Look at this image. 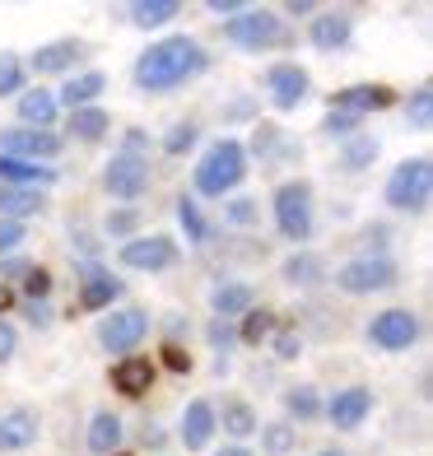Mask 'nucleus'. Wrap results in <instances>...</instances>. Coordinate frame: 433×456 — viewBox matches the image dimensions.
Masks as SVG:
<instances>
[{
	"label": "nucleus",
	"instance_id": "obj_36",
	"mask_svg": "<svg viewBox=\"0 0 433 456\" xmlns=\"http://www.w3.org/2000/svg\"><path fill=\"white\" fill-rule=\"evenodd\" d=\"M405 131H415V135L433 131V85H420L405 98Z\"/></svg>",
	"mask_w": 433,
	"mask_h": 456
},
{
	"label": "nucleus",
	"instance_id": "obj_22",
	"mask_svg": "<svg viewBox=\"0 0 433 456\" xmlns=\"http://www.w3.org/2000/svg\"><path fill=\"white\" fill-rule=\"evenodd\" d=\"M102 94H108V75H102V70H79V75H66V85L56 89V108L61 112L98 108Z\"/></svg>",
	"mask_w": 433,
	"mask_h": 456
},
{
	"label": "nucleus",
	"instance_id": "obj_54",
	"mask_svg": "<svg viewBox=\"0 0 433 456\" xmlns=\"http://www.w3.org/2000/svg\"><path fill=\"white\" fill-rule=\"evenodd\" d=\"M322 5H313V0H289V5L280 10V19H313Z\"/></svg>",
	"mask_w": 433,
	"mask_h": 456
},
{
	"label": "nucleus",
	"instance_id": "obj_7",
	"mask_svg": "<svg viewBox=\"0 0 433 456\" xmlns=\"http://www.w3.org/2000/svg\"><path fill=\"white\" fill-rule=\"evenodd\" d=\"M364 336L373 349H382V354H405V349L420 345L424 322H420V313H410V307H382V313L364 326Z\"/></svg>",
	"mask_w": 433,
	"mask_h": 456
},
{
	"label": "nucleus",
	"instance_id": "obj_57",
	"mask_svg": "<svg viewBox=\"0 0 433 456\" xmlns=\"http://www.w3.org/2000/svg\"><path fill=\"white\" fill-rule=\"evenodd\" d=\"M215 456H257V452L247 447V443H224V447H219Z\"/></svg>",
	"mask_w": 433,
	"mask_h": 456
},
{
	"label": "nucleus",
	"instance_id": "obj_28",
	"mask_svg": "<svg viewBox=\"0 0 433 456\" xmlns=\"http://www.w3.org/2000/svg\"><path fill=\"white\" fill-rule=\"evenodd\" d=\"M121 443H127V424H121V414L117 410H94L89 433H85V447L94 456H112V452H121Z\"/></svg>",
	"mask_w": 433,
	"mask_h": 456
},
{
	"label": "nucleus",
	"instance_id": "obj_2",
	"mask_svg": "<svg viewBox=\"0 0 433 456\" xmlns=\"http://www.w3.org/2000/svg\"><path fill=\"white\" fill-rule=\"evenodd\" d=\"M247 168H252V159H247L242 140L238 135H219L210 150L196 159V168H192L196 200H229L238 186L247 182Z\"/></svg>",
	"mask_w": 433,
	"mask_h": 456
},
{
	"label": "nucleus",
	"instance_id": "obj_29",
	"mask_svg": "<svg viewBox=\"0 0 433 456\" xmlns=\"http://www.w3.org/2000/svg\"><path fill=\"white\" fill-rule=\"evenodd\" d=\"M66 131L79 144H102L112 131V117H108V108H79V112H66Z\"/></svg>",
	"mask_w": 433,
	"mask_h": 456
},
{
	"label": "nucleus",
	"instance_id": "obj_23",
	"mask_svg": "<svg viewBox=\"0 0 433 456\" xmlns=\"http://www.w3.org/2000/svg\"><path fill=\"white\" fill-rule=\"evenodd\" d=\"M61 182V168L52 163H29V159H5L0 154V186H19V191H47Z\"/></svg>",
	"mask_w": 433,
	"mask_h": 456
},
{
	"label": "nucleus",
	"instance_id": "obj_30",
	"mask_svg": "<svg viewBox=\"0 0 433 456\" xmlns=\"http://www.w3.org/2000/svg\"><path fill=\"white\" fill-rule=\"evenodd\" d=\"M378 154H382V140H378V135H368V131L349 135V140H340V173H364V168H373Z\"/></svg>",
	"mask_w": 433,
	"mask_h": 456
},
{
	"label": "nucleus",
	"instance_id": "obj_10",
	"mask_svg": "<svg viewBox=\"0 0 433 456\" xmlns=\"http://www.w3.org/2000/svg\"><path fill=\"white\" fill-rule=\"evenodd\" d=\"M144 336H150V313H144V307H112V313L98 322V345L117 359L135 354L144 345Z\"/></svg>",
	"mask_w": 433,
	"mask_h": 456
},
{
	"label": "nucleus",
	"instance_id": "obj_58",
	"mask_svg": "<svg viewBox=\"0 0 433 456\" xmlns=\"http://www.w3.org/2000/svg\"><path fill=\"white\" fill-rule=\"evenodd\" d=\"M14 303H19V294H14V289H10V284H0V317H5V313H10V307H14Z\"/></svg>",
	"mask_w": 433,
	"mask_h": 456
},
{
	"label": "nucleus",
	"instance_id": "obj_38",
	"mask_svg": "<svg viewBox=\"0 0 433 456\" xmlns=\"http://www.w3.org/2000/svg\"><path fill=\"white\" fill-rule=\"evenodd\" d=\"M24 89H29V70L19 52H0V98H19Z\"/></svg>",
	"mask_w": 433,
	"mask_h": 456
},
{
	"label": "nucleus",
	"instance_id": "obj_5",
	"mask_svg": "<svg viewBox=\"0 0 433 456\" xmlns=\"http://www.w3.org/2000/svg\"><path fill=\"white\" fill-rule=\"evenodd\" d=\"M382 200H387L396 215H424V210H429V200H433V163H429L424 154L401 159L396 168L387 173Z\"/></svg>",
	"mask_w": 433,
	"mask_h": 456
},
{
	"label": "nucleus",
	"instance_id": "obj_20",
	"mask_svg": "<svg viewBox=\"0 0 433 456\" xmlns=\"http://www.w3.org/2000/svg\"><path fill=\"white\" fill-rule=\"evenodd\" d=\"M215 433H219L215 401H205V396L187 401V410H182V419H177V443L187 447V452H205V447L215 443Z\"/></svg>",
	"mask_w": 433,
	"mask_h": 456
},
{
	"label": "nucleus",
	"instance_id": "obj_39",
	"mask_svg": "<svg viewBox=\"0 0 433 456\" xmlns=\"http://www.w3.org/2000/svg\"><path fill=\"white\" fill-rule=\"evenodd\" d=\"M196 144H200V126L196 121H177V126H168V135L159 140V150L168 159H182V154H192Z\"/></svg>",
	"mask_w": 433,
	"mask_h": 456
},
{
	"label": "nucleus",
	"instance_id": "obj_40",
	"mask_svg": "<svg viewBox=\"0 0 433 456\" xmlns=\"http://www.w3.org/2000/svg\"><path fill=\"white\" fill-rule=\"evenodd\" d=\"M224 224H233V228L261 224V200L257 196H229L224 200Z\"/></svg>",
	"mask_w": 433,
	"mask_h": 456
},
{
	"label": "nucleus",
	"instance_id": "obj_49",
	"mask_svg": "<svg viewBox=\"0 0 433 456\" xmlns=\"http://www.w3.org/2000/svg\"><path fill=\"white\" fill-rule=\"evenodd\" d=\"M163 368L177 372V378H187V372L196 368V359H192V354H187V349H182L177 340H168V345H163Z\"/></svg>",
	"mask_w": 433,
	"mask_h": 456
},
{
	"label": "nucleus",
	"instance_id": "obj_8",
	"mask_svg": "<svg viewBox=\"0 0 433 456\" xmlns=\"http://www.w3.org/2000/svg\"><path fill=\"white\" fill-rule=\"evenodd\" d=\"M150 154H112L108 163H102V191H108L112 200L121 205H135L150 196Z\"/></svg>",
	"mask_w": 433,
	"mask_h": 456
},
{
	"label": "nucleus",
	"instance_id": "obj_9",
	"mask_svg": "<svg viewBox=\"0 0 433 456\" xmlns=\"http://www.w3.org/2000/svg\"><path fill=\"white\" fill-rule=\"evenodd\" d=\"M177 256L182 252L168 233H140V238L117 247V265L121 271H135V275H163L177 265Z\"/></svg>",
	"mask_w": 433,
	"mask_h": 456
},
{
	"label": "nucleus",
	"instance_id": "obj_35",
	"mask_svg": "<svg viewBox=\"0 0 433 456\" xmlns=\"http://www.w3.org/2000/svg\"><path fill=\"white\" fill-rule=\"evenodd\" d=\"M177 224H182V233H187V247H205V242H210V224H205L196 196H177Z\"/></svg>",
	"mask_w": 433,
	"mask_h": 456
},
{
	"label": "nucleus",
	"instance_id": "obj_59",
	"mask_svg": "<svg viewBox=\"0 0 433 456\" xmlns=\"http://www.w3.org/2000/svg\"><path fill=\"white\" fill-rule=\"evenodd\" d=\"M317 456H349V452H340V447H322Z\"/></svg>",
	"mask_w": 433,
	"mask_h": 456
},
{
	"label": "nucleus",
	"instance_id": "obj_51",
	"mask_svg": "<svg viewBox=\"0 0 433 456\" xmlns=\"http://www.w3.org/2000/svg\"><path fill=\"white\" fill-rule=\"evenodd\" d=\"M29 256L24 252H14V256H0V284H5V280H19V275H29Z\"/></svg>",
	"mask_w": 433,
	"mask_h": 456
},
{
	"label": "nucleus",
	"instance_id": "obj_19",
	"mask_svg": "<svg viewBox=\"0 0 433 456\" xmlns=\"http://www.w3.org/2000/svg\"><path fill=\"white\" fill-rule=\"evenodd\" d=\"M112 391L117 396H127V401H140V396H150L154 391V378H159V363L150 354H127V359H117L112 363Z\"/></svg>",
	"mask_w": 433,
	"mask_h": 456
},
{
	"label": "nucleus",
	"instance_id": "obj_47",
	"mask_svg": "<svg viewBox=\"0 0 433 456\" xmlns=\"http://www.w3.org/2000/svg\"><path fill=\"white\" fill-rule=\"evenodd\" d=\"M24 242H29V224L0 219V256H14V252H24Z\"/></svg>",
	"mask_w": 433,
	"mask_h": 456
},
{
	"label": "nucleus",
	"instance_id": "obj_55",
	"mask_svg": "<svg viewBox=\"0 0 433 456\" xmlns=\"http://www.w3.org/2000/svg\"><path fill=\"white\" fill-rule=\"evenodd\" d=\"M252 112H257V108H252V98L242 94V98H233L229 108H224V121H242V117H252Z\"/></svg>",
	"mask_w": 433,
	"mask_h": 456
},
{
	"label": "nucleus",
	"instance_id": "obj_42",
	"mask_svg": "<svg viewBox=\"0 0 433 456\" xmlns=\"http://www.w3.org/2000/svg\"><path fill=\"white\" fill-rule=\"evenodd\" d=\"M266 345H271V354H275L280 363H294V359L303 354V336H298V326H275Z\"/></svg>",
	"mask_w": 433,
	"mask_h": 456
},
{
	"label": "nucleus",
	"instance_id": "obj_34",
	"mask_svg": "<svg viewBox=\"0 0 433 456\" xmlns=\"http://www.w3.org/2000/svg\"><path fill=\"white\" fill-rule=\"evenodd\" d=\"M140 224H144L140 205H117V210H108V219H102V233L112 242H131V238H140Z\"/></svg>",
	"mask_w": 433,
	"mask_h": 456
},
{
	"label": "nucleus",
	"instance_id": "obj_53",
	"mask_svg": "<svg viewBox=\"0 0 433 456\" xmlns=\"http://www.w3.org/2000/svg\"><path fill=\"white\" fill-rule=\"evenodd\" d=\"M150 150V135H144L140 126H131L127 135H121V154H144Z\"/></svg>",
	"mask_w": 433,
	"mask_h": 456
},
{
	"label": "nucleus",
	"instance_id": "obj_24",
	"mask_svg": "<svg viewBox=\"0 0 433 456\" xmlns=\"http://www.w3.org/2000/svg\"><path fill=\"white\" fill-rule=\"evenodd\" d=\"M215 424H219V433H229V443H247V438L261 433V414H257L252 401L233 396V401L215 405Z\"/></svg>",
	"mask_w": 433,
	"mask_h": 456
},
{
	"label": "nucleus",
	"instance_id": "obj_50",
	"mask_svg": "<svg viewBox=\"0 0 433 456\" xmlns=\"http://www.w3.org/2000/svg\"><path fill=\"white\" fill-rule=\"evenodd\" d=\"M14 354H19V330L0 317V368L5 363H14Z\"/></svg>",
	"mask_w": 433,
	"mask_h": 456
},
{
	"label": "nucleus",
	"instance_id": "obj_45",
	"mask_svg": "<svg viewBox=\"0 0 433 456\" xmlns=\"http://www.w3.org/2000/svg\"><path fill=\"white\" fill-rule=\"evenodd\" d=\"M322 131L340 144V140H349V135H359V131H364V121H359V117H349V112H331V108H326Z\"/></svg>",
	"mask_w": 433,
	"mask_h": 456
},
{
	"label": "nucleus",
	"instance_id": "obj_37",
	"mask_svg": "<svg viewBox=\"0 0 433 456\" xmlns=\"http://www.w3.org/2000/svg\"><path fill=\"white\" fill-rule=\"evenodd\" d=\"M294 447H298V428L289 424V419L261 424V452H266V456H289Z\"/></svg>",
	"mask_w": 433,
	"mask_h": 456
},
{
	"label": "nucleus",
	"instance_id": "obj_11",
	"mask_svg": "<svg viewBox=\"0 0 433 456\" xmlns=\"http://www.w3.org/2000/svg\"><path fill=\"white\" fill-rule=\"evenodd\" d=\"M378 410V396H373V387H364V382H349V387H336L331 396L322 401V419L340 428V433H355L368 424V414Z\"/></svg>",
	"mask_w": 433,
	"mask_h": 456
},
{
	"label": "nucleus",
	"instance_id": "obj_43",
	"mask_svg": "<svg viewBox=\"0 0 433 456\" xmlns=\"http://www.w3.org/2000/svg\"><path fill=\"white\" fill-rule=\"evenodd\" d=\"M205 340H210V349L219 359H229V349H238V326L224 322V317H210V326H205Z\"/></svg>",
	"mask_w": 433,
	"mask_h": 456
},
{
	"label": "nucleus",
	"instance_id": "obj_41",
	"mask_svg": "<svg viewBox=\"0 0 433 456\" xmlns=\"http://www.w3.org/2000/svg\"><path fill=\"white\" fill-rule=\"evenodd\" d=\"M280 144H284V131L275 126V121H257V126H252V144H242V150H247V159H252V154L271 159Z\"/></svg>",
	"mask_w": 433,
	"mask_h": 456
},
{
	"label": "nucleus",
	"instance_id": "obj_44",
	"mask_svg": "<svg viewBox=\"0 0 433 456\" xmlns=\"http://www.w3.org/2000/svg\"><path fill=\"white\" fill-rule=\"evenodd\" d=\"M19 313L29 317L33 330H52V326H56V307H52V298H19Z\"/></svg>",
	"mask_w": 433,
	"mask_h": 456
},
{
	"label": "nucleus",
	"instance_id": "obj_26",
	"mask_svg": "<svg viewBox=\"0 0 433 456\" xmlns=\"http://www.w3.org/2000/svg\"><path fill=\"white\" fill-rule=\"evenodd\" d=\"M257 307V289L247 280H219L210 289V313L224 317V322H238L242 313H252Z\"/></svg>",
	"mask_w": 433,
	"mask_h": 456
},
{
	"label": "nucleus",
	"instance_id": "obj_31",
	"mask_svg": "<svg viewBox=\"0 0 433 456\" xmlns=\"http://www.w3.org/2000/svg\"><path fill=\"white\" fill-rule=\"evenodd\" d=\"M127 19L135 28H144V33H150V28H168L173 19H182V5H177V0H135V5L127 10Z\"/></svg>",
	"mask_w": 433,
	"mask_h": 456
},
{
	"label": "nucleus",
	"instance_id": "obj_32",
	"mask_svg": "<svg viewBox=\"0 0 433 456\" xmlns=\"http://www.w3.org/2000/svg\"><path fill=\"white\" fill-rule=\"evenodd\" d=\"M47 205V191H19V186H0V219L24 224Z\"/></svg>",
	"mask_w": 433,
	"mask_h": 456
},
{
	"label": "nucleus",
	"instance_id": "obj_27",
	"mask_svg": "<svg viewBox=\"0 0 433 456\" xmlns=\"http://www.w3.org/2000/svg\"><path fill=\"white\" fill-rule=\"evenodd\" d=\"M280 405H284V419L289 424H317L322 419V391L313 382H289L280 391Z\"/></svg>",
	"mask_w": 433,
	"mask_h": 456
},
{
	"label": "nucleus",
	"instance_id": "obj_33",
	"mask_svg": "<svg viewBox=\"0 0 433 456\" xmlns=\"http://www.w3.org/2000/svg\"><path fill=\"white\" fill-rule=\"evenodd\" d=\"M233 326H238V345H247V349H261L266 340H271V330H275L280 322H275L271 307H252V313H242Z\"/></svg>",
	"mask_w": 433,
	"mask_h": 456
},
{
	"label": "nucleus",
	"instance_id": "obj_25",
	"mask_svg": "<svg viewBox=\"0 0 433 456\" xmlns=\"http://www.w3.org/2000/svg\"><path fill=\"white\" fill-rule=\"evenodd\" d=\"M280 280H284L289 289H317V284L331 280V271H326V256L298 247V252H289V256L280 261Z\"/></svg>",
	"mask_w": 433,
	"mask_h": 456
},
{
	"label": "nucleus",
	"instance_id": "obj_15",
	"mask_svg": "<svg viewBox=\"0 0 433 456\" xmlns=\"http://www.w3.org/2000/svg\"><path fill=\"white\" fill-rule=\"evenodd\" d=\"M43 438V414L33 405H10L0 410V456H24Z\"/></svg>",
	"mask_w": 433,
	"mask_h": 456
},
{
	"label": "nucleus",
	"instance_id": "obj_21",
	"mask_svg": "<svg viewBox=\"0 0 433 456\" xmlns=\"http://www.w3.org/2000/svg\"><path fill=\"white\" fill-rule=\"evenodd\" d=\"M14 112L19 121L14 126H29V131H56V121H61V108H56V89H24L14 98Z\"/></svg>",
	"mask_w": 433,
	"mask_h": 456
},
{
	"label": "nucleus",
	"instance_id": "obj_48",
	"mask_svg": "<svg viewBox=\"0 0 433 456\" xmlns=\"http://www.w3.org/2000/svg\"><path fill=\"white\" fill-rule=\"evenodd\" d=\"M70 252H79V261H94V256L102 252V242H98L94 228H85V224H70Z\"/></svg>",
	"mask_w": 433,
	"mask_h": 456
},
{
	"label": "nucleus",
	"instance_id": "obj_12",
	"mask_svg": "<svg viewBox=\"0 0 433 456\" xmlns=\"http://www.w3.org/2000/svg\"><path fill=\"white\" fill-rule=\"evenodd\" d=\"M261 85H266V98H271L275 112H298L303 102L313 98V75H307L298 61H275V66H266Z\"/></svg>",
	"mask_w": 433,
	"mask_h": 456
},
{
	"label": "nucleus",
	"instance_id": "obj_18",
	"mask_svg": "<svg viewBox=\"0 0 433 456\" xmlns=\"http://www.w3.org/2000/svg\"><path fill=\"white\" fill-rule=\"evenodd\" d=\"M331 112H349V117H368V112H387L396 108V89L391 85H345L331 94V102H326Z\"/></svg>",
	"mask_w": 433,
	"mask_h": 456
},
{
	"label": "nucleus",
	"instance_id": "obj_14",
	"mask_svg": "<svg viewBox=\"0 0 433 456\" xmlns=\"http://www.w3.org/2000/svg\"><path fill=\"white\" fill-rule=\"evenodd\" d=\"M79 307L85 313H112L117 298L127 294V284H121L108 265H98V261H79Z\"/></svg>",
	"mask_w": 433,
	"mask_h": 456
},
{
	"label": "nucleus",
	"instance_id": "obj_13",
	"mask_svg": "<svg viewBox=\"0 0 433 456\" xmlns=\"http://www.w3.org/2000/svg\"><path fill=\"white\" fill-rule=\"evenodd\" d=\"M66 150V135L56 131H29V126H0V154L5 159H29V163H52Z\"/></svg>",
	"mask_w": 433,
	"mask_h": 456
},
{
	"label": "nucleus",
	"instance_id": "obj_17",
	"mask_svg": "<svg viewBox=\"0 0 433 456\" xmlns=\"http://www.w3.org/2000/svg\"><path fill=\"white\" fill-rule=\"evenodd\" d=\"M89 56V43L85 37H52V43H43L33 56H29V66L33 75H75V66Z\"/></svg>",
	"mask_w": 433,
	"mask_h": 456
},
{
	"label": "nucleus",
	"instance_id": "obj_4",
	"mask_svg": "<svg viewBox=\"0 0 433 456\" xmlns=\"http://www.w3.org/2000/svg\"><path fill=\"white\" fill-rule=\"evenodd\" d=\"M224 43L238 47V52L266 56V52H280V47H289V24L280 19V10L247 5V10H238L233 19H224Z\"/></svg>",
	"mask_w": 433,
	"mask_h": 456
},
{
	"label": "nucleus",
	"instance_id": "obj_52",
	"mask_svg": "<svg viewBox=\"0 0 433 456\" xmlns=\"http://www.w3.org/2000/svg\"><path fill=\"white\" fill-rule=\"evenodd\" d=\"M163 443H168V433H163L159 424H144V428H140V447H144V452H163Z\"/></svg>",
	"mask_w": 433,
	"mask_h": 456
},
{
	"label": "nucleus",
	"instance_id": "obj_1",
	"mask_svg": "<svg viewBox=\"0 0 433 456\" xmlns=\"http://www.w3.org/2000/svg\"><path fill=\"white\" fill-rule=\"evenodd\" d=\"M205 70H210V52L192 33H168L135 56L131 79L140 94H173L182 85H192V79H200Z\"/></svg>",
	"mask_w": 433,
	"mask_h": 456
},
{
	"label": "nucleus",
	"instance_id": "obj_16",
	"mask_svg": "<svg viewBox=\"0 0 433 456\" xmlns=\"http://www.w3.org/2000/svg\"><path fill=\"white\" fill-rule=\"evenodd\" d=\"M355 43V14L349 10H317L307 19V47L322 56H336Z\"/></svg>",
	"mask_w": 433,
	"mask_h": 456
},
{
	"label": "nucleus",
	"instance_id": "obj_60",
	"mask_svg": "<svg viewBox=\"0 0 433 456\" xmlns=\"http://www.w3.org/2000/svg\"><path fill=\"white\" fill-rule=\"evenodd\" d=\"M112 456H131V452H112Z\"/></svg>",
	"mask_w": 433,
	"mask_h": 456
},
{
	"label": "nucleus",
	"instance_id": "obj_56",
	"mask_svg": "<svg viewBox=\"0 0 433 456\" xmlns=\"http://www.w3.org/2000/svg\"><path fill=\"white\" fill-rule=\"evenodd\" d=\"M205 10L219 14V19H233V14H238V10H247V5H242V0H205Z\"/></svg>",
	"mask_w": 433,
	"mask_h": 456
},
{
	"label": "nucleus",
	"instance_id": "obj_6",
	"mask_svg": "<svg viewBox=\"0 0 433 456\" xmlns=\"http://www.w3.org/2000/svg\"><path fill=\"white\" fill-rule=\"evenodd\" d=\"M331 284L345 298H373V294H387V289L401 284V265L391 256H349L345 265H336Z\"/></svg>",
	"mask_w": 433,
	"mask_h": 456
},
{
	"label": "nucleus",
	"instance_id": "obj_3",
	"mask_svg": "<svg viewBox=\"0 0 433 456\" xmlns=\"http://www.w3.org/2000/svg\"><path fill=\"white\" fill-rule=\"evenodd\" d=\"M271 219H275V233L284 242H294V252L313 242V228H317L313 182H307V177H284L271 191Z\"/></svg>",
	"mask_w": 433,
	"mask_h": 456
},
{
	"label": "nucleus",
	"instance_id": "obj_46",
	"mask_svg": "<svg viewBox=\"0 0 433 456\" xmlns=\"http://www.w3.org/2000/svg\"><path fill=\"white\" fill-rule=\"evenodd\" d=\"M52 289H56V280H52L47 265H29V275H24V284H19V294H24V298H52Z\"/></svg>",
	"mask_w": 433,
	"mask_h": 456
}]
</instances>
